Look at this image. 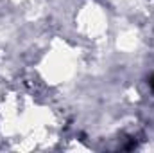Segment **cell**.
<instances>
[{
	"label": "cell",
	"instance_id": "cell-1",
	"mask_svg": "<svg viewBox=\"0 0 154 153\" xmlns=\"http://www.w3.org/2000/svg\"><path fill=\"white\" fill-rule=\"evenodd\" d=\"M149 85H151V88H152V92H154V76L151 77V81H149Z\"/></svg>",
	"mask_w": 154,
	"mask_h": 153
}]
</instances>
